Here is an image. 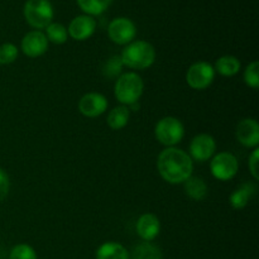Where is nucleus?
<instances>
[{
    "mask_svg": "<svg viewBox=\"0 0 259 259\" xmlns=\"http://www.w3.org/2000/svg\"><path fill=\"white\" fill-rule=\"evenodd\" d=\"M157 168L164 181L177 185L184 184L190 176H192L194 163L189 153L176 147H167L159 153Z\"/></svg>",
    "mask_w": 259,
    "mask_h": 259,
    "instance_id": "nucleus-1",
    "label": "nucleus"
},
{
    "mask_svg": "<svg viewBox=\"0 0 259 259\" xmlns=\"http://www.w3.org/2000/svg\"><path fill=\"white\" fill-rule=\"evenodd\" d=\"M124 66L133 70H146L156 61V50L146 40H134L126 45L120 55Z\"/></svg>",
    "mask_w": 259,
    "mask_h": 259,
    "instance_id": "nucleus-2",
    "label": "nucleus"
},
{
    "mask_svg": "<svg viewBox=\"0 0 259 259\" xmlns=\"http://www.w3.org/2000/svg\"><path fill=\"white\" fill-rule=\"evenodd\" d=\"M144 90V83L141 76L136 72L123 73L116 80L114 86V95L119 103L131 106L138 103Z\"/></svg>",
    "mask_w": 259,
    "mask_h": 259,
    "instance_id": "nucleus-3",
    "label": "nucleus"
},
{
    "mask_svg": "<svg viewBox=\"0 0 259 259\" xmlns=\"http://www.w3.org/2000/svg\"><path fill=\"white\" fill-rule=\"evenodd\" d=\"M23 14L30 27L39 30L46 29L52 23L55 12L50 0H27Z\"/></svg>",
    "mask_w": 259,
    "mask_h": 259,
    "instance_id": "nucleus-4",
    "label": "nucleus"
},
{
    "mask_svg": "<svg viewBox=\"0 0 259 259\" xmlns=\"http://www.w3.org/2000/svg\"><path fill=\"white\" fill-rule=\"evenodd\" d=\"M157 141L166 147H175L182 141L185 136V128L181 120L175 116H164L154 128Z\"/></svg>",
    "mask_w": 259,
    "mask_h": 259,
    "instance_id": "nucleus-5",
    "label": "nucleus"
},
{
    "mask_svg": "<svg viewBox=\"0 0 259 259\" xmlns=\"http://www.w3.org/2000/svg\"><path fill=\"white\" fill-rule=\"evenodd\" d=\"M238 169H239V162L237 157L229 152H220L210 162V171L212 176L219 181L232 180L238 174Z\"/></svg>",
    "mask_w": 259,
    "mask_h": 259,
    "instance_id": "nucleus-6",
    "label": "nucleus"
},
{
    "mask_svg": "<svg viewBox=\"0 0 259 259\" xmlns=\"http://www.w3.org/2000/svg\"><path fill=\"white\" fill-rule=\"evenodd\" d=\"M214 78V67L205 61H200L190 66L186 73V82L194 90H205L211 85Z\"/></svg>",
    "mask_w": 259,
    "mask_h": 259,
    "instance_id": "nucleus-7",
    "label": "nucleus"
},
{
    "mask_svg": "<svg viewBox=\"0 0 259 259\" xmlns=\"http://www.w3.org/2000/svg\"><path fill=\"white\" fill-rule=\"evenodd\" d=\"M109 38L116 45H129L137 35V27L128 18H115L108 27Z\"/></svg>",
    "mask_w": 259,
    "mask_h": 259,
    "instance_id": "nucleus-8",
    "label": "nucleus"
},
{
    "mask_svg": "<svg viewBox=\"0 0 259 259\" xmlns=\"http://www.w3.org/2000/svg\"><path fill=\"white\" fill-rule=\"evenodd\" d=\"M217 151L215 139L209 134H199L194 137L190 143V154L191 159L197 162H205L211 158Z\"/></svg>",
    "mask_w": 259,
    "mask_h": 259,
    "instance_id": "nucleus-9",
    "label": "nucleus"
},
{
    "mask_svg": "<svg viewBox=\"0 0 259 259\" xmlns=\"http://www.w3.org/2000/svg\"><path fill=\"white\" fill-rule=\"evenodd\" d=\"M108 109V100L104 95L98 93H89L78 101V110L88 118H96L105 113Z\"/></svg>",
    "mask_w": 259,
    "mask_h": 259,
    "instance_id": "nucleus-10",
    "label": "nucleus"
},
{
    "mask_svg": "<svg viewBox=\"0 0 259 259\" xmlns=\"http://www.w3.org/2000/svg\"><path fill=\"white\" fill-rule=\"evenodd\" d=\"M48 50V39L40 30H32L22 39V51L28 57H39Z\"/></svg>",
    "mask_w": 259,
    "mask_h": 259,
    "instance_id": "nucleus-11",
    "label": "nucleus"
},
{
    "mask_svg": "<svg viewBox=\"0 0 259 259\" xmlns=\"http://www.w3.org/2000/svg\"><path fill=\"white\" fill-rule=\"evenodd\" d=\"M237 139L240 144L248 148H257L259 144V124L257 120L245 118L237 126Z\"/></svg>",
    "mask_w": 259,
    "mask_h": 259,
    "instance_id": "nucleus-12",
    "label": "nucleus"
},
{
    "mask_svg": "<svg viewBox=\"0 0 259 259\" xmlns=\"http://www.w3.org/2000/svg\"><path fill=\"white\" fill-rule=\"evenodd\" d=\"M96 20L90 15H78L71 20L68 25V34L76 40H86L95 33Z\"/></svg>",
    "mask_w": 259,
    "mask_h": 259,
    "instance_id": "nucleus-13",
    "label": "nucleus"
},
{
    "mask_svg": "<svg viewBox=\"0 0 259 259\" xmlns=\"http://www.w3.org/2000/svg\"><path fill=\"white\" fill-rule=\"evenodd\" d=\"M161 230V223L154 214H143L137 222V233L144 242H152Z\"/></svg>",
    "mask_w": 259,
    "mask_h": 259,
    "instance_id": "nucleus-14",
    "label": "nucleus"
},
{
    "mask_svg": "<svg viewBox=\"0 0 259 259\" xmlns=\"http://www.w3.org/2000/svg\"><path fill=\"white\" fill-rule=\"evenodd\" d=\"M255 191H257V187L253 184H250V182L243 184L242 186L238 187L234 192H232V195L229 197V202L233 209H244L248 205V202H249V200L254 196Z\"/></svg>",
    "mask_w": 259,
    "mask_h": 259,
    "instance_id": "nucleus-15",
    "label": "nucleus"
},
{
    "mask_svg": "<svg viewBox=\"0 0 259 259\" xmlns=\"http://www.w3.org/2000/svg\"><path fill=\"white\" fill-rule=\"evenodd\" d=\"M184 189L187 196L195 201H202L207 196V185L201 177L190 176L184 182Z\"/></svg>",
    "mask_w": 259,
    "mask_h": 259,
    "instance_id": "nucleus-16",
    "label": "nucleus"
},
{
    "mask_svg": "<svg viewBox=\"0 0 259 259\" xmlns=\"http://www.w3.org/2000/svg\"><path fill=\"white\" fill-rule=\"evenodd\" d=\"M96 259H129L128 250L115 242L104 243L96 250Z\"/></svg>",
    "mask_w": 259,
    "mask_h": 259,
    "instance_id": "nucleus-17",
    "label": "nucleus"
},
{
    "mask_svg": "<svg viewBox=\"0 0 259 259\" xmlns=\"http://www.w3.org/2000/svg\"><path fill=\"white\" fill-rule=\"evenodd\" d=\"M240 67H242V65H240V61L237 57L227 55L223 56L217 61L214 70L215 72H219L220 75L230 77V76L237 75L240 71Z\"/></svg>",
    "mask_w": 259,
    "mask_h": 259,
    "instance_id": "nucleus-18",
    "label": "nucleus"
},
{
    "mask_svg": "<svg viewBox=\"0 0 259 259\" xmlns=\"http://www.w3.org/2000/svg\"><path fill=\"white\" fill-rule=\"evenodd\" d=\"M129 118H131V111H129L128 106L120 105L114 108L109 113L106 121H108V125L113 131H119V129H123L128 124Z\"/></svg>",
    "mask_w": 259,
    "mask_h": 259,
    "instance_id": "nucleus-19",
    "label": "nucleus"
},
{
    "mask_svg": "<svg viewBox=\"0 0 259 259\" xmlns=\"http://www.w3.org/2000/svg\"><path fill=\"white\" fill-rule=\"evenodd\" d=\"M133 259H163L161 249L151 242H142L133 249Z\"/></svg>",
    "mask_w": 259,
    "mask_h": 259,
    "instance_id": "nucleus-20",
    "label": "nucleus"
},
{
    "mask_svg": "<svg viewBox=\"0 0 259 259\" xmlns=\"http://www.w3.org/2000/svg\"><path fill=\"white\" fill-rule=\"evenodd\" d=\"M113 0H77L80 9L86 15H100L111 5Z\"/></svg>",
    "mask_w": 259,
    "mask_h": 259,
    "instance_id": "nucleus-21",
    "label": "nucleus"
},
{
    "mask_svg": "<svg viewBox=\"0 0 259 259\" xmlns=\"http://www.w3.org/2000/svg\"><path fill=\"white\" fill-rule=\"evenodd\" d=\"M46 30H47V34H46L47 39L55 45H63L67 40L68 32L65 25H62L61 23H51L46 28Z\"/></svg>",
    "mask_w": 259,
    "mask_h": 259,
    "instance_id": "nucleus-22",
    "label": "nucleus"
},
{
    "mask_svg": "<svg viewBox=\"0 0 259 259\" xmlns=\"http://www.w3.org/2000/svg\"><path fill=\"white\" fill-rule=\"evenodd\" d=\"M123 62H121L120 56L114 55L109 58L103 67V75L109 78H115L118 75H120L123 70Z\"/></svg>",
    "mask_w": 259,
    "mask_h": 259,
    "instance_id": "nucleus-23",
    "label": "nucleus"
},
{
    "mask_svg": "<svg viewBox=\"0 0 259 259\" xmlns=\"http://www.w3.org/2000/svg\"><path fill=\"white\" fill-rule=\"evenodd\" d=\"M9 259H37V253L30 245L18 244L10 250Z\"/></svg>",
    "mask_w": 259,
    "mask_h": 259,
    "instance_id": "nucleus-24",
    "label": "nucleus"
},
{
    "mask_svg": "<svg viewBox=\"0 0 259 259\" xmlns=\"http://www.w3.org/2000/svg\"><path fill=\"white\" fill-rule=\"evenodd\" d=\"M244 82L249 88L258 89L259 86V63L258 61L249 63L244 71Z\"/></svg>",
    "mask_w": 259,
    "mask_h": 259,
    "instance_id": "nucleus-25",
    "label": "nucleus"
},
{
    "mask_svg": "<svg viewBox=\"0 0 259 259\" xmlns=\"http://www.w3.org/2000/svg\"><path fill=\"white\" fill-rule=\"evenodd\" d=\"M18 57V48L13 43H4L0 46V65L13 63Z\"/></svg>",
    "mask_w": 259,
    "mask_h": 259,
    "instance_id": "nucleus-26",
    "label": "nucleus"
},
{
    "mask_svg": "<svg viewBox=\"0 0 259 259\" xmlns=\"http://www.w3.org/2000/svg\"><path fill=\"white\" fill-rule=\"evenodd\" d=\"M10 190V180L7 172L0 168V202L7 199Z\"/></svg>",
    "mask_w": 259,
    "mask_h": 259,
    "instance_id": "nucleus-27",
    "label": "nucleus"
},
{
    "mask_svg": "<svg viewBox=\"0 0 259 259\" xmlns=\"http://www.w3.org/2000/svg\"><path fill=\"white\" fill-rule=\"evenodd\" d=\"M258 162H259V149L254 148V151H253L252 154L249 156V171L250 174H252V176L254 177L255 181H258L259 180Z\"/></svg>",
    "mask_w": 259,
    "mask_h": 259,
    "instance_id": "nucleus-28",
    "label": "nucleus"
}]
</instances>
